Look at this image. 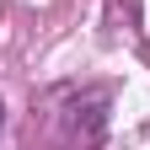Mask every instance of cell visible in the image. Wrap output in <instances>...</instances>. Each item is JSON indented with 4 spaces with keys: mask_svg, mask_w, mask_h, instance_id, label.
Masks as SVG:
<instances>
[{
    "mask_svg": "<svg viewBox=\"0 0 150 150\" xmlns=\"http://www.w3.org/2000/svg\"><path fill=\"white\" fill-rule=\"evenodd\" d=\"M0 129H6V107H0Z\"/></svg>",
    "mask_w": 150,
    "mask_h": 150,
    "instance_id": "cell-1",
    "label": "cell"
}]
</instances>
